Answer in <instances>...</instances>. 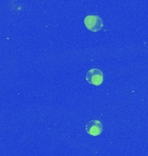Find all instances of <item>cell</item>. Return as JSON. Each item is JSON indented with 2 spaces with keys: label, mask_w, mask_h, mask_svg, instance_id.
Wrapping results in <instances>:
<instances>
[{
  "label": "cell",
  "mask_w": 148,
  "mask_h": 156,
  "mask_svg": "<svg viewBox=\"0 0 148 156\" xmlns=\"http://www.w3.org/2000/svg\"><path fill=\"white\" fill-rule=\"evenodd\" d=\"M84 24L86 28L89 30L90 31L97 32V31H100L103 27V21L101 17H100L99 16L91 15V16H87L85 17Z\"/></svg>",
  "instance_id": "cell-1"
},
{
  "label": "cell",
  "mask_w": 148,
  "mask_h": 156,
  "mask_svg": "<svg viewBox=\"0 0 148 156\" xmlns=\"http://www.w3.org/2000/svg\"><path fill=\"white\" fill-rule=\"evenodd\" d=\"M86 80L88 83L99 86L103 83V73L99 69H89L86 74Z\"/></svg>",
  "instance_id": "cell-2"
},
{
  "label": "cell",
  "mask_w": 148,
  "mask_h": 156,
  "mask_svg": "<svg viewBox=\"0 0 148 156\" xmlns=\"http://www.w3.org/2000/svg\"><path fill=\"white\" fill-rule=\"evenodd\" d=\"M85 129H86V132L89 135L98 136V135H100L102 133L103 127H102V124H101V122L100 121H98V120H93V121L88 122L86 124Z\"/></svg>",
  "instance_id": "cell-3"
}]
</instances>
